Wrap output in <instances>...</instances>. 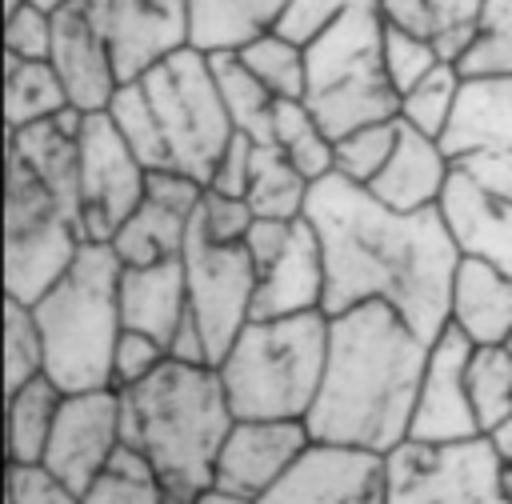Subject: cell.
Here are the masks:
<instances>
[{"instance_id": "6da1fadb", "label": "cell", "mask_w": 512, "mask_h": 504, "mask_svg": "<svg viewBox=\"0 0 512 504\" xmlns=\"http://www.w3.org/2000/svg\"><path fill=\"white\" fill-rule=\"evenodd\" d=\"M304 220L324 252V316L388 304L428 344L448 328L460 252L440 208L396 212L332 172L312 184Z\"/></svg>"}, {"instance_id": "7a4b0ae2", "label": "cell", "mask_w": 512, "mask_h": 504, "mask_svg": "<svg viewBox=\"0 0 512 504\" xmlns=\"http://www.w3.org/2000/svg\"><path fill=\"white\" fill-rule=\"evenodd\" d=\"M428 348L432 344L388 304L328 316V360L304 420L308 436L316 444L392 456L408 444Z\"/></svg>"}, {"instance_id": "3957f363", "label": "cell", "mask_w": 512, "mask_h": 504, "mask_svg": "<svg viewBox=\"0 0 512 504\" xmlns=\"http://www.w3.org/2000/svg\"><path fill=\"white\" fill-rule=\"evenodd\" d=\"M124 444L148 460L172 500L212 492L220 448L236 424L212 364L164 360L144 384L120 392Z\"/></svg>"}, {"instance_id": "277c9868", "label": "cell", "mask_w": 512, "mask_h": 504, "mask_svg": "<svg viewBox=\"0 0 512 504\" xmlns=\"http://www.w3.org/2000/svg\"><path fill=\"white\" fill-rule=\"evenodd\" d=\"M120 272L108 244H84L72 268L28 304L44 340V376L64 396L112 388V356L124 336Z\"/></svg>"}, {"instance_id": "5b68a950", "label": "cell", "mask_w": 512, "mask_h": 504, "mask_svg": "<svg viewBox=\"0 0 512 504\" xmlns=\"http://www.w3.org/2000/svg\"><path fill=\"white\" fill-rule=\"evenodd\" d=\"M328 360V316L252 320L216 364L236 420H308Z\"/></svg>"}, {"instance_id": "8992f818", "label": "cell", "mask_w": 512, "mask_h": 504, "mask_svg": "<svg viewBox=\"0 0 512 504\" xmlns=\"http://www.w3.org/2000/svg\"><path fill=\"white\" fill-rule=\"evenodd\" d=\"M304 60V104L332 140L368 124L396 120L400 92L384 68V20L376 4L344 12L304 48Z\"/></svg>"}, {"instance_id": "52a82bcc", "label": "cell", "mask_w": 512, "mask_h": 504, "mask_svg": "<svg viewBox=\"0 0 512 504\" xmlns=\"http://www.w3.org/2000/svg\"><path fill=\"white\" fill-rule=\"evenodd\" d=\"M84 224L36 176V168L4 148V296L36 304L80 256Z\"/></svg>"}, {"instance_id": "ba28073f", "label": "cell", "mask_w": 512, "mask_h": 504, "mask_svg": "<svg viewBox=\"0 0 512 504\" xmlns=\"http://www.w3.org/2000/svg\"><path fill=\"white\" fill-rule=\"evenodd\" d=\"M140 84L168 144V172L192 176L196 184L208 188L216 160L236 136V124L220 100L208 56L184 44L180 52L152 64L140 76Z\"/></svg>"}, {"instance_id": "9c48e42d", "label": "cell", "mask_w": 512, "mask_h": 504, "mask_svg": "<svg viewBox=\"0 0 512 504\" xmlns=\"http://www.w3.org/2000/svg\"><path fill=\"white\" fill-rule=\"evenodd\" d=\"M388 504H512L492 436L460 444H400L384 456Z\"/></svg>"}, {"instance_id": "30bf717a", "label": "cell", "mask_w": 512, "mask_h": 504, "mask_svg": "<svg viewBox=\"0 0 512 504\" xmlns=\"http://www.w3.org/2000/svg\"><path fill=\"white\" fill-rule=\"evenodd\" d=\"M184 276H188V312L196 316L212 364L228 356L236 336L252 324V300L260 272L244 244H216L192 216L184 240Z\"/></svg>"}, {"instance_id": "8fae6325", "label": "cell", "mask_w": 512, "mask_h": 504, "mask_svg": "<svg viewBox=\"0 0 512 504\" xmlns=\"http://www.w3.org/2000/svg\"><path fill=\"white\" fill-rule=\"evenodd\" d=\"M440 148L456 172L512 200V76L464 80Z\"/></svg>"}, {"instance_id": "7c38bea8", "label": "cell", "mask_w": 512, "mask_h": 504, "mask_svg": "<svg viewBox=\"0 0 512 504\" xmlns=\"http://www.w3.org/2000/svg\"><path fill=\"white\" fill-rule=\"evenodd\" d=\"M80 200H84V240L112 244L124 220L144 204L148 168L124 144L108 112H92L80 132Z\"/></svg>"}, {"instance_id": "4fadbf2b", "label": "cell", "mask_w": 512, "mask_h": 504, "mask_svg": "<svg viewBox=\"0 0 512 504\" xmlns=\"http://www.w3.org/2000/svg\"><path fill=\"white\" fill-rule=\"evenodd\" d=\"M124 448V408L116 388H96V392H72L60 404L44 464L56 480H64L72 492H88L100 472L116 460Z\"/></svg>"}, {"instance_id": "5bb4252c", "label": "cell", "mask_w": 512, "mask_h": 504, "mask_svg": "<svg viewBox=\"0 0 512 504\" xmlns=\"http://www.w3.org/2000/svg\"><path fill=\"white\" fill-rule=\"evenodd\" d=\"M108 40L124 84L188 44V0H72Z\"/></svg>"}, {"instance_id": "9a60e30c", "label": "cell", "mask_w": 512, "mask_h": 504, "mask_svg": "<svg viewBox=\"0 0 512 504\" xmlns=\"http://www.w3.org/2000/svg\"><path fill=\"white\" fill-rule=\"evenodd\" d=\"M308 448L312 436L304 420H236L220 448L212 488L232 500L260 504L276 492V484L300 464Z\"/></svg>"}, {"instance_id": "2e32d148", "label": "cell", "mask_w": 512, "mask_h": 504, "mask_svg": "<svg viewBox=\"0 0 512 504\" xmlns=\"http://www.w3.org/2000/svg\"><path fill=\"white\" fill-rule=\"evenodd\" d=\"M204 184L180 172H148L144 204L124 220V228L112 236V252L124 268H148L164 260L184 256V240L192 228V216L204 200Z\"/></svg>"}, {"instance_id": "e0dca14e", "label": "cell", "mask_w": 512, "mask_h": 504, "mask_svg": "<svg viewBox=\"0 0 512 504\" xmlns=\"http://www.w3.org/2000/svg\"><path fill=\"white\" fill-rule=\"evenodd\" d=\"M468 360H472V340L448 324L428 348V368L408 432L412 444H460L484 436L468 400Z\"/></svg>"}, {"instance_id": "ac0fdd59", "label": "cell", "mask_w": 512, "mask_h": 504, "mask_svg": "<svg viewBox=\"0 0 512 504\" xmlns=\"http://www.w3.org/2000/svg\"><path fill=\"white\" fill-rule=\"evenodd\" d=\"M260 504H388V468L376 452L312 440L300 464Z\"/></svg>"}, {"instance_id": "d6986e66", "label": "cell", "mask_w": 512, "mask_h": 504, "mask_svg": "<svg viewBox=\"0 0 512 504\" xmlns=\"http://www.w3.org/2000/svg\"><path fill=\"white\" fill-rule=\"evenodd\" d=\"M52 72L60 76L68 104L80 112H108L112 96L120 92V72L112 60L108 40L92 28V20L68 4L64 12H56V32H52V56H48Z\"/></svg>"}, {"instance_id": "ffe728a7", "label": "cell", "mask_w": 512, "mask_h": 504, "mask_svg": "<svg viewBox=\"0 0 512 504\" xmlns=\"http://www.w3.org/2000/svg\"><path fill=\"white\" fill-rule=\"evenodd\" d=\"M440 216L460 260H480L512 276V200L488 192L484 184L452 168Z\"/></svg>"}, {"instance_id": "44dd1931", "label": "cell", "mask_w": 512, "mask_h": 504, "mask_svg": "<svg viewBox=\"0 0 512 504\" xmlns=\"http://www.w3.org/2000/svg\"><path fill=\"white\" fill-rule=\"evenodd\" d=\"M308 312H324V252L312 224L296 220L280 260L260 272L252 320H288Z\"/></svg>"}, {"instance_id": "7402d4cb", "label": "cell", "mask_w": 512, "mask_h": 504, "mask_svg": "<svg viewBox=\"0 0 512 504\" xmlns=\"http://www.w3.org/2000/svg\"><path fill=\"white\" fill-rule=\"evenodd\" d=\"M448 180H452V164L440 140L400 124L396 148L380 168V176L368 184V192L396 212H428V208H440Z\"/></svg>"}, {"instance_id": "603a6c76", "label": "cell", "mask_w": 512, "mask_h": 504, "mask_svg": "<svg viewBox=\"0 0 512 504\" xmlns=\"http://www.w3.org/2000/svg\"><path fill=\"white\" fill-rule=\"evenodd\" d=\"M188 316V276L184 260H164L148 268L120 272V320L124 332H144L168 348L172 332Z\"/></svg>"}, {"instance_id": "cb8c5ba5", "label": "cell", "mask_w": 512, "mask_h": 504, "mask_svg": "<svg viewBox=\"0 0 512 504\" xmlns=\"http://www.w3.org/2000/svg\"><path fill=\"white\" fill-rule=\"evenodd\" d=\"M448 324L472 340V348H492L512 340V276L492 264L460 260L452 280Z\"/></svg>"}, {"instance_id": "d4e9b609", "label": "cell", "mask_w": 512, "mask_h": 504, "mask_svg": "<svg viewBox=\"0 0 512 504\" xmlns=\"http://www.w3.org/2000/svg\"><path fill=\"white\" fill-rule=\"evenodd\" d=\"M288 0H188V48L240 52L244 44L276 32Z\"/></svg>"}, {"instance_id": "484cf974", "label": "cell", "mask_w": 512, "mask_h": 504, "mask_svg": "<svg viewBox=\"0 0 512 504\" xmlns=\"http://www.w3.org/2000/svg\"><path fill=\"white\" fill-rule=\"evenodd\" d=\"M4 420H8V464H20V468H36L44 464V452H48V440H52V428H56V416H60V404H64V392L40 376L32 380L28 388H20L16 396H4Z\"/></svg>"}, {"instance_id": "4316f807", "label": "cell", "mask_w": 512, "mask_h": 504, "mask_svg": "<svg viewBox=\"0 0 512 504\" xmlns=\"http://www.w3.org/2000/svg\"><path fill=\"white\" fill-rule=\"evenodd\" d=\"M68 108V92L48 60H20L4 52V124L24 132L32 124L56 120Z\"/></svg>"}, {"instance_id": "83f0119b", "label": "cell", "mask_w": 512, "mask_h": 504, "mask_svg": "<svg viewBox=\"0 0 512 504\" xmlns=\"http://www.w3.org/2000/svg\"><path fill=\"white\" fill-rule=\"evenodd\" d=\"M312 184L292 168V160L276 144H256L252 156V176L244 204L252 208L256 220H304Z\"/></svg>"}, {"instance_id": "f1b7e54d", "label": "cell", "mask_w": 512, "mask_h": 504, "mask_svg": "<svg viewBox=\"0 0 512 504\" xmlns=\"http://www.w3.org/2000/svg\"><path fill=\"white\" fill-rule=\"evenodd\" d=\"M272 144L292 160V168L308 184H320L336 172V140L316 124V116L308 112L304 100H276Z\"/></svg>"}, {"instance_id": "f546056e", "label": "cell", "mask_w": 512, "mask_h": 504, "mask_svg": "<svg viewBox=\"0 0 512 504\" xmlns=\"http://www.w3.org/2000/svg\"><path fill=\"white\" fill-rule=\"evenodd\" d=\"M220 100L236 124V132L252 136L256 144H272V112H276V96L240 64L236 52H212L208 56Z\"/></svg>"}, {"instance_id": "4dcf8cb0", "label": "cell", "mask_w": 512, "mask_h": 504, "mask_svg": "<svg viewBox=\"0 0 512 504\" xmlns=\"http://www.w3.org/2000/svg\"><path fill=\"white\" fill-rule=\"evenodd\" d=\"M468 400L484 436H496L512 424V352L508 344L472 348L468 360Z\"/></svg>"}, {"instance_id": "1f68e13d", "label": "cell", "mask_w": 512, "mask_h": 504, "mask_svg": "<svg viewBox=\"0 0 512 504\" xmlns=\"http://www.w3.org/2000/svg\"><path fill=\"white\" fill-rule=\"evenodd\" d=\"M460 92H464V76L456 64H440L432 76H424L416 88H408L400 96V112L396 120L416 128L420 136H432L440 140L456 116V104H460Z\"/></svg>"}, {"instance_id": "d6a6232c", "label": "cell", "mask_w": 512, "mask_h": 504, "mask_svg": "<svg viewBox=\"0 0 512 504\" xmlns=\"http://www.w3.org/2000/svg\"><path fill=\"white\" fill-rule=\"evenodd\" d=\"M240 64L276 96V100H304V84H308V60L304 48L284 40L280 32H268L252 44H244Z\"/></svg>"}, {"instance_id": "836d02e7", "label": "cell", "mask_w": 512, "mask_h": 504, "mask_svg": "<svg viewBox=\"0 0 512 504\" xmlns=\"http://www.w3.org/2000/svg\"><path fill=\"white\" fill-rule=\"evenodd\" d=\"M108 120L116 124V132L124 136V144L136 152V160L148 172H164L168 168V144H164L160 120H156V112H152L140 80L120 84V92L108 104Z\"/></svg>"}, {"instance_id": "e575fe53", "label": "cell", "mask_w": 512, "mask_h": 504, "mask_svg": "<svg viewBox=\"0 0 512 504\" xmlns=\"http://www.w3.org/2000/svg\"><path fill=\"white\" fill-rule=\"evenodd\" d=\"M44 376V340L28 304L4 296V396Z\"/></svg>"}, {"instance_id": "d590c367", "label": "cell", "mask_w": 512, "mask_h": 504, "mask_svg": "<svg viewBox=\"0 0 512 504\" xmlns=\"http://www.w3.org/2000/svg\"><path fill=\"white\" fill-rule=\"evenodd\" d=\"M84 504H168V492L148 460L124 444L116 460L100 472V480L84 492Z\"/></svg>"}, {"instance_id": "8d00e7d4", "label": "cell", "mask_w": 512, "mask_h": 504, "mask_svg": "<svg viewBox=\"0 0 512 504\" xmlns=\"http://www.w3.org/2000/svg\"><path fill=\"white\" fill-rule=\"evenodd\" d=\"M464 80L480 76H512V0H484L480 36L472 52L460 60Z\"/></svg>"}, {"instance_id": "74e56055", "label": "cell", "mask_w": 512, "mask_h": 504, "mask_svg": "<svg viewBox=\"0 0 512 504\" xmlns=\"http://www.w3.org/2000/svg\"><path fill=\"white\" fill-rule=\"evenodd\" d=\"M396 136H400V120L368 124V128H356V132L340 136L336 140V176L368 188L380 176V168L388 164V156L396 148Z\"/></svg>"}, {"instance_id": "f35d334b", "label": "cell", "mask_w": 512, "mask_h": 504, "mask_svg": "<svg viewBox=\"0 0 512 504\" xmlns=\"http://www.w3.org/2000/svg\"><path fill=\"white\" fill-rule=\"evenodd\" d=\"M440 64L444 60H440V52H436L432 40L384 24V68H388V80H392V88L400 96L408 88H416L424 76H432Z\"/></svg>"}, {"instance_id": "ab89813d", "label": "cell", "mask_w": 512, "mask_h": 504, "mask_svg": "<svg viewBox=\"0 0 512 504\" xmlns=\"http://www.w3.org/2000/svg\"><path fill=\"white\" fill-rule=\"evenodd\" d=\"M368 4H376V0H288V8H284V16H280L276 32H280L284 40L308 48V44H312L324 28H332L344 12L368 8Z\"/></svg>"}, {"instance_id": "60d3db41", "label": "cell", "mask_w": 512, "mask_h": 504, "mask_svg": "<svg viewBox=\"0 0 512 504\" xmlns=\"http://www.w3.org/2000/svg\"><path fill=\"white\" fill-rule=\"evenodd\" d=\"M52 32H56V16L24 4L20 12L4 16V52L20 56V60H48L52 56Z\"/></svg>"}, {"instance_id": "b9f144b4", "label": "cell", "mask_w": 512, "mask_h": 504, "mask_svg": "<svg viewBox=\"0 0 512 504\" xmlns=\"http://www.w3.org/2000/svg\"><path fill=\"white\" fill-rule=\"evenodd\" d=\"M164 360H168V348L160 340H152L144 332H124L116 344V356H112V388L124 392V388L144 384Z\"/></svg>"}, {"instance_id": "7bdbcfd3", "label": "cell", "mask_w": 512, "mask_h": 504, "mask_svg": "<svg viewBox=\"0 0 512 504\" xmlns=\"http://www.w3.org/2000/svg\"><path fill=\"white\" fill-rule=\"evenodd\" d=\"M252 208L236 196H216V192H204L200 208H196V224L204 228L208 240L216 244H244L248 228H252Z\"/></svg>"}, {"instance_id": "ee69618b", "label": "cell", "mask_w": 512, "mask_h": 504, "mask_svg": "<svg viewBox=\"0 0 512 504\" xmlns=\"http://www.w3.org/2000/svg\"><path fill=\"white\" fill-rule=\"evenodd\" d=\"M4 504H84L80 492H72L64 480H56L48 468H20L8 464V496Z\"/></svg>"}, {"instance_id": "f6af8a7d", "label": "cell", "mask_w": 512, "mask_h": 504, "mask_svg": "<svg viewBox=\"0 0 512 504\" xmlns=\"http://www.w3.org/2000/svg\"><path fill=\"white\" fill-rule=\"evenodd\" d=\"M252 156H256V140L244 136V132H236L232 144L224 148V156L216 160V172H212V180H208V192L244 200L248 176H252Z\"/></svg>"}, {"instance_id": "bcb514c9", "label": "cell", "mask_w": 512, "mask_h": 504, "mask_svg": "<svg viewBox=\"0 0 512 504\" xmlns=\"http://www.w3.org/2000/svg\"><path fill=\"white\" fill-rule=\"evenodd\" d=\"M376 12L388 28H400V32L424 36V40H436L444 28L432 0H376Z\"/></svg>"}, {"instance_id": "7dc6e473", "label": "cell", "mask_w": 512, "mask_h": 504, "mask_svg": "<svg viewBox=\"0 0 512 504\" xmlns=\"http://www.w3.org/2000/svg\"><path fill=\"white\" fill-rule=\"evenodd\" d=\"M292 228H296V220H252V228L244 236V248L252 256L256 272H264V268H272L280 260V252L292 240Z\"/></svg>"}, {"instance_id": "c3c4849f", "label": "cell", "mask_w": 512, "mask_h": 504, "mask_svg": "<svg viewBox=\"0 0 512 504\" xmlns=\"http://www.w3.org/2000/svg\"><path fill=\"white\" fill-rule=\"evenodd\" d=\"M168 360H176V364H212L208 344H204V332H200V324H196L192 312H188V316L180 320V328L172 332V340H168ZM212 368H216V364H212Z\"/></svg>"}, {"instance_id": "681fc988", "label": "cell", "mask_w": 512, "mask_h": 504, "mask_svg": "<svg viewBox=\"0 0 512 504\" xmlns=\"http://www.w3.org/2000/svg\"><path fill=\"white\" fill-rule=\"evenodd\" d=\"M432 4L440 12L444 28H452V24H476L480 20V8H484V0H432Z\"/></svg>"}, {"instance_id": "f907efd6", "label": "cell", "mask_w": 512, "mask_h": 504, "mask_svg": "<svg viewBox=\"0 0 512 504\" xmlns=\"http://www.w3.org/2000/svg\"><path fill=\"white\" fill-rule=\"evenodd\" d=\"M496 448H500V456H504V472H508V496H512V424H504L496 436Z\"/></svg>"}, {"instance_id": "816d5d0a", "label": "cell", "mask_w": 512, "mask_h": 504, "mask_svg": "<svg viewBox=\"0 0 512 504\" xmlns=\"http://www.w3.org/2000/svg\"><path fill=\"white\" fill-rule=\"evenodd\" d=\"M168 504H244V500H232V496H224V492H204V496H196V500H172L168 496Z\"/></svg>"}, {"instance_id": "f5cc1de1", "label": "cell", "mask_w": 512, "mask_h": 504, "mask_svg": "<svg viewBox=\"0 0 512 504\" xmlns=\"http://www.w3.org/2000/svg\"><path fill=\"white\" fill-rule=\"evenodd\" d=\"M32 8H40V12H48V16H56V12H64L72 0H28Z\"/></svg>"}, {"instance_id": "db71d44e", "label": "cell", "mask_w": 512, "mask_h": 504, "mask_svg": "<svg viewBox=\"0 0 512 504\" xmlns=\"http://www.w3.org/2000/svg\"><path fill=\"white\" fill-rule=\"evenodd\" d=\"M28 0H4V16H12V12H20Z\"/></svg>"}, {"instance_id": "11a10c76", "label": "cell", "mask_w": 512, "mask_h": 504, "mask_svg": "<svg viewBox=\"0 0 512 504\" xmlns=\"http://www.w3.org/2000/svg\"><path fill=\"white\" fill-rule=\"evenodd\" d=\"M508 352H512V340H508Z\"/></svg>"}]
</instances>
